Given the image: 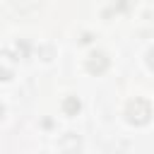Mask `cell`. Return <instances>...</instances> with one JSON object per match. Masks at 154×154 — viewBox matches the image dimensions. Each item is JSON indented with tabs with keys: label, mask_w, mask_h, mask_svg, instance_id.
Wrapping results in <instances>:
<instances>
[{
	"label": "cell",
	"mask_w": 154,
	"mask_h": 154,
	"mask_svg": "<svg viewBox=\"0 0 154 154\" xmlns=\"http://www.w3.org/2000/svg\"><path fill=\"white\" fill-rule=\"evenodd\" d=\"M106 65H108V60H106V55H103V53H91V55H89V60H87L89 72H103V70H106Z\"/></svg>",
	"instance_id": "obj_1"
},
{
	"label": "cell",
	"mask_w": 154,
	"mask_h": 154,
	"mask_svg": "<svg viewBox=\"0 0 154 154\" xmlns=\"http://www.w3.org/2000/svg\"><path fill=\"white\" fill-rule=\"evenodd\" d=\"M60 154H79V140L75 135H67L60 140Z\"/></svg>",
	"instance_id": "obj_2"
},
{
	"label": "cell",
	"mask_w": 154,
	"mask_h": 154,
	"mask_svg": "<svg viewBox=\"0 0 154 154\" xmlns=\"http://www.w3.org/2000/svg\"><path fill=\"white\" fill-rule=\"evenodd\" d=\"M65 108H67V113H72V111H79V101H75V99H67V101H65Z\"/></svg>",
	"instance_id": "obj_3"
},
{
	"label": "cell",
	"mask_w": 154,
	"mask_h": 154,
	"mask_svg": "<svg viewBox=\"0 0 154 154\" xmlns=\"http://www.w3.org/2000/svg\"><path fill=\"white\" fill-rule=\"evenodd\" d=\"M147 63H149V67H152V70H154V48H152V51H149V55H147Z\"/></svg>",
	"instance_id": "obj_4"
},
{
	"label": "cell",
	"mask_w": 154,
	"mask_h": 154,
	"mask_svg": "<svg viewBox=\"0 0 154 154\" xmlns=\"http://www.w3.org/2000/svg\"><path fill=\"white\" fill-rule=\"evenodd\" d=\"M2 113H5V108H2V103H0V118H2Z\"/></svg>",
	"instance_id": "obj_5"
}]
</instances>
